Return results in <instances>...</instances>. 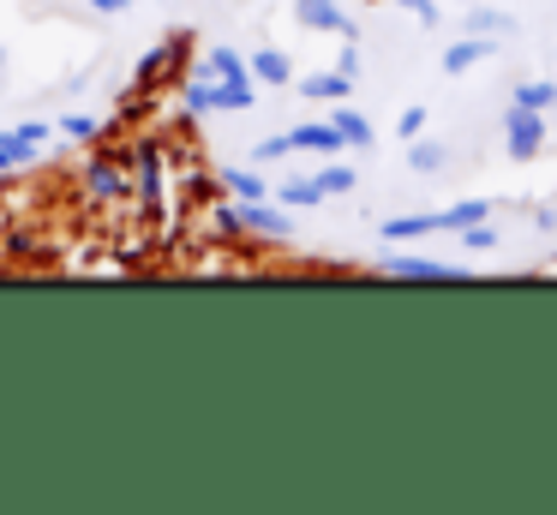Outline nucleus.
<instances>
[{
    "mask_svg": "<svg viewBox=\"0 0 557 515\" xmlns=\"http://www.w3.org/2000/svg\"><path fill=\"white\" fill-rule=\"evenodd\" d=\"M504 132H509V156H516V162H533L540 144H545V114H540V108H516V102H509Z\"/></svg>",
    "mask_w": 557,
    "mask_h": 515,
    "instance_id": "f257e3e1",
    "label": "nucleus"
},
{
    "mask_svg": "<svg viewBox=\"0 0 557 515\" xmlns=\"http://www.w3.org/2000/svg\"><path fill=\"white\" fill-rule=\"evenodd\" d=\"M294 12H300V24H312V30H336V36H354V19L336 7V0H294Z\"/></svg>",
    "mask_w": 557,
    "mask_h": 515,
    "instance_id": "f03ea898",
    "label": "nucleus"
},
{
    "mask_svg": "<svg viewBox=\"0 0 557 515\" xmlns=\"http://www.w3.org/2000/svg\"><path fill=\"white\" fill-rule=\"evenodd\" d=\"M288 144H294V150H318V156H336V150H342V132L330 126V120H312V126H294V132H288Z\"/></svg>",
    "mask_w": 557,
    "mask_h": 515,
    "instance_id": "7ed1b4c3",
    "label": "nucleus"
},
{
    "mask_svg": "<svg viewBox=\"0 0 557 515\" xmlns=\"http://www.w3.org/2000/svg\"><path fill=\"white\" fill-rule=\"evenodd\" d=\"M389 275H408V282H456V270L432 263V258H389Z\"/></svg>",
    "mask_w": 557,
    "mask_h": 515,
    "instance_id": "20e7f679",
    "label": "nucleus"
},
{
    "mask_svg": "<svg viewBox=\"0 0 557 515\" xmlns=\"http://www.w3.org/2000/svg\"><path fill=\"white\" fill-rule=\"evenodd\" d=\"M85 192H90V198H102V204H114V198L126 192L121 168H114V162H90V174H85Z\"/></svg>",
    "mask_w": 557,
    "mask_h": 515,
    "instance_id": "39448f33",
    "label": "nucleus"
},
{
    "mask_svg": "<svg viewBox=\"0 0 557 515\" xmlns=\"http://www.w3.org/2000/svg\"><path fill=\"white\" fill-rule=\"evenodd\" d=\"M205 72H216L222 84H252V66H246L234 48H210V54H205Z\"/></svg>",
    "mask_w": 557,
    "mask_h": 515,
    "instance_id": "423d86ee",
    "label": "nucleus"
},
{
    "mask_svg": "<svg viewBox=\"0 0 557 515\" xmlns=\"http://www.w3.org/2000/svg\"><path fill=\"white\" fill-rule=\"evenodd\" d=\"M300 90L312 96V102H348L354 78H348V72H318V78H306Z\"/></svg>",
    "mask_w": 557,
    "mask_h": 515,
    "instance_id": "0eeeda50",
    "label": "nucleus"
},
{
    "mask_svg": "<svg viewBox=\"0 0 557 515\" xmlns=\"http://www.w3.org/2000/svg\"><path fill=\"white\" fill-rule=\"evenodd\" d=\"M222 186L234 192V204H252V198H264V174H258V168H222Z\"/></svg>",
    "mask_w": 557,
    "mask_h": 515,
    "instance_id": "6e6552de",
    "label": "nucleus"
},
{
    "mask_svg": "<svg viewBox=\"0 0 557 515\" xmlns=\"http://www.w3.org/2000/svg\"><path fill=\"white\" fill-rule=\"evenodd\" d=\"M246 66H252V78H258V84H288V78H294L288 54H276V48H258V54L246 60Z\"/></svg>",
    "mask_w": 557,
    "mask_h": 515,
    "instance_id": "1a4fd4ad",
    "label": "nucleus"
},
{
    "mask_svg": "<svg viewBox=\"0 0 557 515\" xmlns=\"http://www.w3.org/2000/svg\"><path fill=\"white\" fill-rule=\"evenodd\" d=\"M240 228H258V234H288V216L270 210L264 198H252V204H240Z\"/></svg>",
    "mask_w": 557,
    "mask_h": 515,
    "instance_id": "9d476101",
    "label": "nucleus"
},
{
    "mask_svg": "<svg viewBox=\"0 0 557 515\" xmlns=\"http://www.w3.org/2000/svg\"><path fill=\"white\" fill-rule=\"evenodd\" d=\"M485 216H492V204H485V198H468V204H449V210H437L432 222H437V228H456V234H461V228L485 222Z\"/></svg>",
    "mask_w": 557,
    "mask_h": 515,
    "instance_id": "9b49d317",
    "label": "nucleus"
},
{
    "mask_svg": "<svg viewBox=\"0 0 557 515\" xmlns=\"http://www.w3.org/2000/svg\"><path fill=\"white\" fill-rule=\"evenodd\" d=\"M0 150H7V168H30V162H37V156H42V144L30 138L25 126H13V132H7V138H0Z\"/></svg>",
    "mask_w": 557,
    "mask_h": 515,
    "instance_id": "f8f14e48",
    "label": "nucleus"
},
{
    "mask_svg": "<svg viewBox=\"0 0 557 515\" xmlns=\"http://www.w3.org/2000/svg\"><path fill=\"white\" fill-rule=\"evenodd\" d=\"M330 126H336L342 144H354V150H366V144H372V120L354 114V108H342V102H336V120H330Z\"/></svg>",
    "mask_w": 557,
    "mask_h": 515,
    "instance_id": "ddd939ff",
    "label": "nucleus"
},
{
    "mask_svg": "<svg viewBox=\"0 0 557 515\" xmlns=\"http://www.w3.org/2000/svg\"><path fill=\"white\" fill-rule=\"evenodd\" d=\"M276 198H282V210H312V204H324V186H318V174L312 180H288Z\"/></svg>",
    "mask_w": 557,
    "mask_h": 515,
    "instance_id": "4468645a",
    "label": "nucleus"
},
{
    "mask_svg": "<svg viewBox=\"0 0 557 515\" xmlns=\"http://www.w3.org/2000/svg\"><path fill=\"white\" fill-rule=\"evenodd\" d=\"M377 234H384V240H420V234H437V222H432V216H389Z\"/></svg>",
    "mask_w": 557,
    "mask_h": 515,
    "instance_id": "2eb2a0df",
    "label": "nucleus"
},
{
    "mask_svg": "<svg viewBox=\"0 0 557 515\" xmlns=\"http://www.w3.org/2000/svg\"><path fill=\"white\" fill-rule=\"evenodd\" d=\"M492 54V42H456V48H444V72H468V66H480V60Z\"/></svg>",
    "mask_w": 557,
    "mask_h": 515,
    "instance_id": "dca6fc26",
    "label": "nucleus"
},
{
    "mask_svg": "<svg viewBox=\"0 0 557 515\" xmlns=\"http://www.w3.org/2000/svg\"><path fill=\"white\" fill-rule=\"evenodd\" d=\"M557 102V84H545V78H528V84H516V108H552Z\"/></svg>",
    "mask_w": 557,
    "mask_h": 515,
    "instance_id": "f3484780",
    "label": "nucleus"
},
{
    "mask_svg": "<svg viewBox=\"0 0 557 515\" xmlns=\"http://www.w3.org/2000/svg\"><path fill=\"white\" fill-rule=\"evenodd\" d=\"M186 108H193V114H216V84H210V72H198V78L186 84Z\"/></svg>",
    "mask_w": 557,
    "mask_h": 515,
    "instance_id": "a211bd4d",
    "label": "nucleus"
},
{
    "mask_svg": "<svg viewBox=\"0 0 557 515\" xmlns=\"http://www.w3.org/2000/svg\"><path fill=\"white\" fill-rule=\"evenodd\" d=\"M54 132H66V138H78V144H97V138H102V126H97L90 114H66Z\"/></svg>",
    "mask_w": 557,
    "mask_h": 515,
    "instance_id": "6ab92c4d",
    "label": "nucleus"
},
{
    "mask_svg": "<svg viewBox=\"0 0 557 515\" xmlns=\"http://www.w3.org/2000/svg\"><path fill=\"white\" fill-rule=\"evenodd\" d=\"M408 162L432 174V168H444V144H420V138H408Z\"/></svg>",
    "mask_w": 557,
    "mask_h": 515,
    "instance_id": "aec40b11",
    "label": "nucleus"
},
{
    "mask_svg": "<svg viewBox=\"0 0 557 515\" xmlns=\"http://www.w3.org/2000/svg\"><path fill=\"white\" fill-rule=\"evenodd\" d=\"M318 186H324V198H342V192H354V168H324Z\"/></svg>",
    "mask_w": 557,
    "mask_h": 515,
    "instance_id": "412c9836",
    "label": "nucleus"
},
{
    "mask_svg": "<svg viewBox=\"0 0 557 515\" xmlns=\"http://www.w3.org/2000/svg\"><path fill=\"white\" fill-rule=\"evenodd\" d=\"M288 150H294V144H288V132H282V138H264V144H258L252 162H276V156H288Z\"/></svg>",
    "mask_w": 557,
    "mask_h": 515,
    "instance_id": "4be33fe9",
    "label": "nucleus"
},
{
    "mask_svg": "<svg viewBox=\"0 0 557 515\" xmlns=\"http://www.w3.org/2000/svg\"><path fill=\"white\" fill-rule=\"evenodd\" d=\"M461 240H468V246H473V252H492V246H497V234H492V228H485V222H473V228H461Z\"/></svg>",
    "mask_w": 557,
    "mask_h": 515,
    "instance_id": "5701e85b",
    "label": "nucleus"
},
{
    "mask_svg": "<svg viewBox=\"0 0 557 515\" xmlns=\"http://www.w3.org/2000/svg\"><path fill=\"white\" fill-rule=\"evenodd\" d=\"M216 228H222V234H240V204H222V210H216Z\"/></svg>",
    "mask_w": 557,
    "mask_h": 515,
    "instance_id": "b1692460",
    "label": "nucleus"
},
{
    "mask_svg": "<svg viewBox=\"0 0 557 515\" xmlns=\"http://www.w3.org/2000/svg\"><path fill=\"white\" fill-rule=\"evenodd\" d=\"M425 132V108H408V114H401V138H420Z\"/></svg>",
    "mask_w": 557,
    "mask_h": 515,
    "instance_id": "393cba45",
    "label": "nucleus"
},
{
    "mask_svg": "<svg viewBox=\"0 0 557 515\" xmlns=\"http://www.w3.org/2000/svg\"><path fill=\"white\" fill-rule=\"evenodd\" d=\"M97 12H126V7H138V0H90Z\"/></svg>",
    "mask_w": 557,
    "mask_h": 515,
    "instance_id": "a878e982",
    "label": "nucleus"
},
{
    "mask_svg": "<svg viewBox=\"0 0 557 515\" xmlns=\"http://www.w3.org/2000/svg\"><path fill=\"white\" fill-rule=\"evenodd\" d=\"M0 174H7V150H0Z\"/></svg>",
    "mask_w": 557,
    "mask_h": 515,
    "instance_id": "bb28decb",
    "label": "nucleus"
},
{
    "mask_svg": "<svg viewBox=\"0 0 557 515\" xmlns=\"http://www.w3.org/2000/svg\"><path fill=\"white\" fill-rule=\"evenodd\" d=\"M0 66H7V48H0Z\"/></svg>",
    "mask_w": 557,
    "mask_h": 515,
    "instance_id": "cd10ccee",
    "label": "nucleus"
}]
</instances>
